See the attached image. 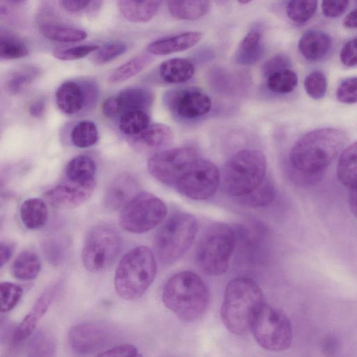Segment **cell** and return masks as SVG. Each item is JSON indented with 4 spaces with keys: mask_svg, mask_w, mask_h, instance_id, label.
Segmentation results:
<instances>
[{
    "mask_svg": "<svg viewBox=\"0 0 357 357\" xmlns=\"http://www.w3.org/2000/svg\"><path fill=\"white\" fill-rule=\"evenodd\" d=\"M43 250L48 261L54 265L61 264L66 256V245L60 239L50 238L43 245Z\"/></svg>",
    "mask_w": 357,
    "mask_h": 357,
    "instance_id": "cell-45",
    "label": "cell"
},
{
    "mask_svg": "<svg viewBox=\"0 0 357 357\" xmlns=\"http://www.w3.org/2000/svg\"><path fill=\"white\" fill-rule=\"evenodd\" d=\"M22 296V289L17 284L9 282L0 284V310L6 312L14 308Z\"/></svg>",
    "mask_w": 357,
    "mask_h": 357,
    "instance_id": "cell-42",
    "label": "cell"
},
{
    "mask_svg": "<svg viewBox=\"0 0 357 357\" xmlns=\"http://www.w3.org/2000/svg\"><path fill=\"white\" fill-rule=\"evenodd\" d=\"M264 52L261 31L252 29L241 40L236 52V61L241 65H252L262 57Z\"/></svg>",
    "mask_w": 357,
    "mask_h": 357,
    "instance_id": "cell-24",
    "label": "cell"
},
{
    "mask_svg": "<svg viewBox=\"0 0 357 357\" xmlns=\"http://www.w3.org/2000/svg\"><path fill=\"white\" fill-rule=\"evenodd\" d=\"M149 121L146 111L130 110L120 116L119 127L121 132L129 137L139 134L146 128L150 125Z\"/></svg>",
    "mask_w": 357,
    "mask_h": 357,
    "instance_id": "cell-34",
    "label": "cell"
},
{
    "mask_svg": "<svg viewBox=\"0 0 357 357\" xmlns=\"http://www.w3.org/2000/svg\"><path fill=\"white\" fill-rule=\"evenodd\" d=\"M102 112L109 118L119 116L118 104L115 96L105 99L102 105Z\"/></svg>",
    "mask_w": 357,
    "mask_h": 357,
    "instance_id": "cell-52",
    "label": "cell"
},
{
    "mask_svg": "<svg viewBox=\"0 0 357 357\" xmlns=\"http://www.w3.org/2000/svg\"><path fill=\"white\" fill-rule=\"evenodd\" d=\"M264 305V294L253 280L234 278L225 288L220 311L222 322L230 333L243 335L251 328Z\"/></svg>",
    "mask_w": 357,
    "mask_h": 357,
    "instance_id": "cell-2",
    "label": "cell"
},
{
    "mask_svg": "<svg viewBox=\"0 0 357 357\" xmlns=\"http://www.w3.org/2000/svg\"><path fill=\"white\" fill-rule=\"evenodd\" d=\"M99 47L97 45H80L70 47L58 48L54 50L53 56L61 61L77 60L96 52Z\"/></svg>",
    "mask_w": 357,
    "mask_h": 357,
    "instance_id": "cell-44",
    "label": "cell"
},
{
    "mask_svg": "<svg viewBox=\"0 0 357 357\" xmlns=\"http://www.w3.org/2000/svg\"><path fill=\"white\" fill-rule=\"evenodd\" d=\"M46 103L43 99H39L32 102L29 106V114L36 118L42 116L45 111Z\"/></svg>",
    "mask_w": 357,
    "mask_h": 357,
    "instance_id": "cell-54",
    "label": "cell"
},
{
    "mask_svg": "<svg viewBox=\"0 0 357 357\" xmlns=\"http://www.w3.org/2000/svg\"><path fill=\"white\" fill-rule=\"evenodd\" d=\"M198 158L197 151L192 147L164 149L149 158L147 169L157 181L174 187L181 176Z\"/></svg>",
    "mask_w": 357,
    "mask_h": 357,
    "instance_id": "cell-11",
    "label": "cell"
},
{
    "mask_svg": "<svg viewBox=\"0 0 357 357\" xmlns=\"http://www.w3.org/2000/svg\"><path fill=\"white\" fill-rule=\"evenodd\" d=\"M348 140L336 128H322L303 135L293 146L289 162L297 171L316 174L325 170L341 153Z\"/></svg>",
    "mask_w": 357,
    "mask_h": 357,
    "instance_id": "cell-1",
    "label": "cell"
},
{
    "mask_svg": "<svg viewBox=\"0 0 357 357\" xmlns=\"http://www.w3.org/2000/svg\"><path fill=\"white\" fill-rule=\"evenodd\" d=\"M114 337L113 328L102 322H84L73 326L68 333V342L75 353L87 355L100 351Z\"/></svg>",
    "mask_w": 357,
    "mask_h": 357,
    "instance_id": "cell-14",
    "label": "cell"
},
{
    "mask_svg": "<svg viewBox=\"0 0 357 357\" xmlns=\"http://www.w3.org/2000/svg\"><path fill=\"white\" fill-rule=\"evenodd\" d=\"M73 144L77 148L86 149L93 146L98 140L99 133L96 125L91 121H82L77 123L70 133Z\"/></svg>",
    "mask_w": 357,
    "mask_h": 357,
    "instance_id": "cell-36",
    "label": "cell"
},
{
    "mask_svg": "<svg viewBox=\"0 0 357 357\" xmlns=\"http://www.w3.org/2000/svg\"><path fill=\"white\" fill-rule=\"evenodd\" d=\"M236 241V230L230 225H211L202 236L196 250L195 261L200 271L210 276L227 272Z\"/></svg>",
    "mask_w": 357,
    "mask_h": 357,
    "instance_id": "cell-6",
    "label": "cell"
},
{
    "mask_svg": "<svg viewBox=\"0 0 357 357\" xmlns=\"http://www.w3.org/2000/svg\"><path fill=\"white\" fill-rule=\"evenodd\" d=\"M332 46L331 36L319 30L305 32L298 41V50L303 56L310 61L324 58Z\"/></svg>",
    "mask_w": 357,
    "mask_h": 357,
    "instance_id": "cell-21",
    "label": "cell"
},
{
    "mask_svg": "<svg viewBox=\"0 0 357 357\" xmlns=\"http://www.w3.org/2000/svg\"><path fill=\"white\" fill-rule=\"evenodd\" d=\"M349 206L351 211L357 218V187L350 189Z\"/></svg>",
    "mask_w": 357,
    "mask_h": 357,
    "instance_id": "cell-57",
    "label": "cell"
},
{
    "mask_svg": "<svg viewBox=\"0 0 357 357\" xmlns=\"http://www.w3.org/2000/svg\"><path fill=\"white\" fill-rule=\"evenodd\" d=\"M13 251V245L6 242H1L0 245V264L1 267L8 262Z\"/></svg>",
    "mask_w": 357,
    "mask_h": 357,
    "instance_id": "cell-55",
    "label": "cell"
},
{
    "mask_svg": "<svg viewBox=\"0 0 357 357\" xmlns=\"http://www.w3.org/2000/svg\"><path fill=\"white\" fill-rule=\"evenodd\" d=\"M98 356H137L138 350L132 344H123L113 347L97 354Z\"/></svg>",
    "mask_w": 357,
    "mask_h": 357,
    "instance_id": "cell-50",
    "label": "cell"
},
{
    "mask_svg": "<svg viewBox=\"0 0 357 357\" xmlns=\"http://www.w3.org/2000/svg\"><path fill=\"white\" fill-rule=\"evenodd\" d=\"M240 3H242V4H246V3H248L250 1H251L252 0H237Z\"/></svg>",
    "mask_w": 357,
    "mask_h": 357,
    "instance_id": "cell-59",
    "label": "cell"
},
{
    "mask_svg": "<svg viewBox=\"0 0 357 357\" xmlns=\"http://www.w3.org/2000/svg\"><path fill=\"white\" fill-rule=\"evenodd\" d=\"M317 2V0H289L286 8L287 15L295 23H305L314 16Z\"/></svg>",
    "mask_w": 357,
    "mask_h": 357,
    "instance_id": "cell-39",
    "label": "cell"
},
{
    "mask_svg": "<svg viewBox=\"0 0 357 357\" xmlns=\"http://www.w3.org/2000/svg\"><path fill=\"white\" fill-rule=\"evenodd\" d=\"M59 284L55 283L47 287L37 298L29 312L15 329L13 342L19 344L26 340L33 333L40 319L46 313L59 290Z\"/></svg>",
    "mask_w": 357,
    "mask_h": 357,
    "instance_id": "cell-18",
    "label": "cell"
},
{
    "mask_svg": "<svg viewBox=\"0 0 357 357\" xmlns=\"http://www.w3.org/2000/svg\"><path fill=\"white\" fill-rule=\"evenodd\" d=\"M162 298L165 307L178 318L192 321L205 312L209 294L205 282L199 275L185 271L174 274L167 281Z\"/></svg>",
    "mask_w": 357,
    "mask_h": 357,
    "instance_id": "cell-3",
    "label": "cell"
},
{
    "mask_svg": "<svg viewBox=\"0 0 357 357\" xmlns=\"http://www.w3.org/2000/svg\"><path fill=\"white\" fill-rule=\"evenodd\" d=\"M266 84L268 89L274 93H289L296 87L298 77L294 70L285 68L268 75Z\"/></svg>",
    "mask_w": 357,
    "mask_h": 357,
    "instance_id": "cell-37",
    "label": "cell"
},
{
    "mask_svg": "<svg viewBox=\"0 0 357 357\" xmlns=\"http://www.w3.org/2000/svg\"><path fill=\"white\" fill-rule=\"evenodd\" d=\"M356 1H357V0H356Z\"/></svg>",
    "mask_w": 357,
    "mask_h": 357,
    "instance_id": "cell-60",
    "label": "cell"
},
{
    "mask_svg": "<svg viewBox=\"0 0 357 357\" xmlns=\"http://www.w3.org/2000/svg\"><path fill=\"white\" fill-rule=\"evenodd\" d=\"M94 0H61L63 8L71 13L79 12L87 8Z\"/></svg>",
    "mask_w": 357,
    "mask_h": 357,
    "instance_id": "cell-51",
    "label": "cell"
},
{
    "mask_svg": "<svg viewBox=\"0 0 357 357\" xmlns=\"http://www.w3.org/2000/svg\"><path fill=\"white\" fill-rule=\"evenodd\" d=\"M115 98L117 101L119 117L124 112L142 109L147 111L153 102V94L144 87H129L121 91Z\"/></svg>",
    "mask_w": 357,
    "mask_h": 357,
    "instance_id": "cell-23",
    "label": "cell"
},
{
    "mask_svg": "<svg viewBox=\"0 0 357 357\" xmlns=\"http://www.w3.org/2000/svg\"><path fill=\"white\" fill-rule=\"evenodd\" d=\"M337 176L345 187H357V142L349 145L340 153L337 164Z\"/></svg>",
    "mask_w": 357,
    "mask_h": 357,
    "instance_id": "cell-25",
    "label": "cell"
},
{
    "mask_svg": "<svg viewBox=\"0 0 357 357\" xmlns=\"http://www.w3.org/2000/svg\"><path fill=\"white\" fill-rule=\"evenodd\" d=\"M304 88L312 98H323L327 90V79L324 73L320 70L311 72L305 79Z\"/></svg>",
    "mask_w": 357,
    "mask_h": 357,
    "instance_id": "cell-43",
    "label": "cell"
},
{
    "mask_svg": "<svg viewBox=\"0 0 357 357\" xmlns=\"http://www.w3.org/2000/svg\"><path fill=\"white\" fill-rule=\"evenodd\" d=\"M95 178L87 181L68 179L44 193L46 201L57 209H72L86 202L96 188Z\"/></svg>",
    "mask_w": 357,
    "mask_h": 357,
    "instance_id": "cell-15",
    "label": "cell"
},
{
    "mask_svg": "<svg viewBox=\"0 0 357 357\" xmlns=\"http://www.w3.org/2000/svg\"><path fill=\"white\" fill-rule=\"evenodd\" d=\"M169 108L183 119H195L206 115L211 109V98L197 89H187L166 97Z\"/></svg>",
    "mask_w": 357,
    "mask_h": 357,
    "instance_id": "cell-16",
    "label": "cell"
},
{
    "mask_svg": "<svg viewBox=\"0 0 357 357\" xmlns=\"http://www.w3.org/2000/svg\"><path fill=\"white\" fill-rule=\"evenodd\" d=\"M98 93V85L93 79L67 80L56 90V103L63 113L74 115L91 108L96 104Z\"/></svg>",
    "mask_w": 357,
    "mask_h": 357,
    "instance_id": "cell-13",
    "label": "cell"
},
{
    "mask_svg": "<svg viewBox=\"0 0 357 357\" xmlns=\"http://www.w3.org/2000/svg\"><path fill=\"white\" fill-rule=\"evenodd\" d=\"M202 38L199 31H187L165 37L151 43L147 51L154 55H167L190 49L197 44Z\"/></svg>",
    "mask_w": 357,
    "mask_h": 357,
    "instance_id": "cell-20",
    "label": "cell"
},
{
    "mask_svg": "<svg viewBox=\"0 0 357 357\" xmlns=\"http://www.w3.org/2000/svg\"><path fill=\"white\" fill-rule=\"evenodd\" d=\"M291 61L289 57L283 54H276L268 59L262 67V73L265 77L282 69L289 68Z\"/></svg>",
    "mask_w": 357,
    "mask_h": 357,
    "instance_id": "cell-47",
    "label": "cell"
},
{
    "mask_svg": "<svg viewBox=\"0 0 357 357\" xmlns=\"http://www.w3.org/2000/svg\"><path fill=\"white\" fill-rule=\"evenodd\" d=\"M96 166L92 158L79 155L72 158L66 165L65 174L73 181H87L94 178Z\"/></svg>",
    "mask_w": 357,
    "mask_h": 357,
    "instance_id": "cell-32",
    "label": "cell"
},
{
    "mask_svg": "<svg viewBox=\"0 0 357 357\" xmlns=\"http://www.w3.org/2000/svg\"><path fill=\"white\" fill-rule=\"evenodd\" d=\"M20 218L24 225L29 229L43 227L48 220V208L40 198H29L20 207Z\"/></svg>",
    "mask_w": 357,
    "mask_h": 357,
    "instance_id": "cell-27",
    "label": "cell"
},
{
    "mask_svg": "<svg viewBox=\"0 0 357 357\" xmlns=\"http://www.w3.org/2000/svg\"><path fill=\"white\" fill-rule=\"evenodd\" d=\"M220 183V173L211 161L198 158L181 176L175 188L193 200H206L216 192Z\"/></svg>",
    "mask_w": 357,
    "mask_h": 357,
    "instance_id": "cell-12",
    "label": "cell"
},
{
    "mask_svg": "<svg viewBox=\"0 0 357 357\" xmlns=\"http://www.w3.org/2000/svg\"><path fill=\"white\" fill-rule=\"evenodd\" d=\"M338 340L333 336H328L324 339L321 347L323 351L327 355H332L338 348Z\"/></svg>",
    "mask_w": 357,
    "mask_h": 357,
    "instance_id": "cell-53",
    "label": "cell"
},
{
    "mask_svg": "<svg viewBox=\"0 0 357 357\" xmlns=\"http://www.w3.org/2000/svg\"><path fill=\"white\" fill-rule=\"evenodd\" d=\"M343 24L349 29H357V8L347 15L344 19Z\"/></svg>",
    "mask_w": 357,
    "mask_h": 357,
    "instance_id": "cell-56",
    "label": "cell"
},
{
    "mask_svg": "<svg viewBox=\"0 0 357 357\" xmlns=\"http://www.w3.org/2000/svg\"><path fill=\"white\" fill-rule=\"evenodd\" d=\"M169 13L176 19L195 20L205 15L209 0H167Z\"/></svg>",
    "mask_w": 357,
    "mask_h": 357,
    "instance_id": "cell-28",
    "label": "cell"
},
{
    "mask_svg": "<svg viewBox=\"0 0 357 357\" xmlns=\"http://www.w3.org/2000/svg\"><path fill=\"white\" fill-rule=\"evenodd\" d=\"M349 0H322L323 14L330 18L342 15L347 8Z\"/></svg>",
    "mask_w": 357,
    "mask_h": 357,
    "instance_id": "cell-48",
    "label": "cell"
},
{
    "mask_svg": "<svg viewBox=\"0 0 357 357\" xmlns=\"http://www.w3.org/2000/svg\"><path fill=\"white\" fill-rule=\"evenodd\" d=\"M138 192V183L130 174H119L110 182L105 190V206L111 211H121Z\"/></svg>",
    "mask_w": 357,
    "mask_h": 357,
    "instance_id": "cell-19",
    "label": "cell"
},
{
    "mask_svg": "<svg viewBox=\"0 0 357 357\" xmlns=\"http://www.w3.org/2000/svg\"><path fill=\"white\" fill-rule=\"evenodd\" d=\"M197 230V221L191 214H172L154 238V250L159 261L165 265L177 261L190 247Z\"/></svg>",
    "mask_w": 357,
    "mask_h": 357,
    "instance_id": "cell-7",
    "label": "cell"
},
{
    "mask_svg": "<svg viewBox=\"0 0 357 357\" xmlns=\"http://www.w3.org/2000/svg\"><path fill=\"white\" fill-rule=\"evenodd\" d=\"M336 98L340 102H357V77H349L340 84L336 91Z\"/></svg>",
    "mask_w": 357,
    "mask_h": 357,
    "instance_id": "cell-46",
    "label": "cell"
},
{
    "mask_svg": "<svg viewBox=\"0 0 357 357\" xmlns=\"http://www.w3.org/2000/svg\"><path fill=\"white\" fill-rule=\"evenodd\" d=\"M55 344L53 337L47 332L40 331L31 339L28 351L31 356H49L53 354Z\"/></svg>",
    "mask_w": 357,
    "mask_h": 357,
    "instance_id": "cell-40",
    "label": "cell"
},
{
    "mask_svg": "<svg viewBox=\"0 0 357 357\" xmlns=\"http://www.w3.org/2000/svg\"><path fill=\"white\" fill-rule=\"evenodd\" d=\"M121 248V239L114 229L105 225L93 226L85 237L82 264L89 271H102L115 261Z\"/></svg>",
    "mask_w": 357,
    "mask_h": 357,
    "instance_id": "cell-10",
    "label": "cell"
},
{
    "mask_svg": "<svg viewBox=\"0 0 357 357\" xmlns=\"http://www.w3.org/2000/svg\"><path fill=\"white\" fill-rule=\"evenodd\" d=\"M250 330L257 344L271 351H283L292 343L291 322L280 310L264 305L255 319Z\"/></svg>",
    "mask_w": 357,
    "mask_h": 357,
    "instance_id": "cell-8",
    "label": "cell"
},
{
    "mask_svg": "<svg viewBox=\"0 0 357 357\" xmlns=\"http://www.w3.org/2000/svg\"><path fill=\"white\" fill-rule=\"evenodd\" d=\"M167 213V206L160 198L140 192L121 211L119 224L127 231L142 234L156 227Z\"/></svg>",
    "mask_w": 357,
    "mask_h": 357,
    "instance_id": "cell-9",
    "label": "cell"
},
{
    "mask_svg": "<svg viewBox=\"0 0 357 357\" xmlns=\"http://www.w3.org/2000/svg\"><path fill=\"white\" fill-rule=\"evenodd\" d=\"M6 1L10 3H20L25 0H6Z\"/></svg>",
    "mask_w": 357,
    "mask_h": 357,
    "instance_id": "cell-58",
    "label": "cell"
},
{
    "mask_svg": "<svg viewBox=\"0 0 357 357\" xmlns=\"http://www.w3.org/2000/svg\"><path fill=\"white\" fill-rule=\"evenodd\" d=\"M174 141L172 130L167 125L154 123L149 125L139 134L129 137L128 142L136 151L143 153L164 150Z\"/></svg>",
    "mask_w": 357,
    "mask_h": 357,
    "instance_id": "cell-17",
    "label": "cell"
},
{
    "mask_svg": "<svg viewBox=\"0 0 357 357\" xmlns=\"http://www.w3.org/2000/svg\"><path fill=\"white\" fill-rule=\"evenodd\" d=\"M40 268L41 263L37 254L25 250L15 259L12 265V273L17 279L29 281L38 276Z\"/></svg>",
    "mask_w": 357,
    "mask_h": 357,
    "instance_id": "cell-30",
    "label": "cell"
},
{
    "mask_svg": "<svg viewBox=\"0 0 357 357\" xmlns=\"http://www.w3.org/2000/svg\"><path fill=\"white\" fill-rule=\"evenodd\" d=\"M266 160L256 149H244L234 154L220 174L222 191L233 197H241L257 188L264 181Z\"/></svg>",
    "mask_w": 357,
    "mask_h": 357,
    "instance_id": "cell-5",
    "label": "cell"
},
{
    "mask_svg": "<svg viewBox=\"0 0 357 357\" xmlns=\"http://www.w3.org/2000/svg\"><path fill=\"white\" fill-rule=\"evenodd\" d=\"M152 61L149 54L136 56L116 68L109 76L111 83H120L135 76L142 71Z\"/></svg>",
    "mask_w": 357,
    "mask_h": 357,
    "instance_id": "cell-33",
    "label": "cell"
},
{
    "mask_svg": "<svg viewBox=\"0 0 357 357\" xmlns=\"http://www.w3.org/2000/svg\"><path fill=\"white\" fill-rule=\"evenodd\" d=\"M275 197V190L272 182L265 180L255 190L239 197L241 203L250 207H263L270 204Z\"/></svg>",
    "mask_w": 357,
    "mask_h": 357,
    "instance_id": "cell-38",
    "label": "cell"
},
{
    "mask_svg": "<svg viewBox=\"0 0 357 357\" xmlns=\"http://www.w3.org/2000/svg\"><path fill=\"white\" fill-rule=\"evenodd\" d=\"M29 50L26 45L17 36L1 30L0 57L5 60H13L26 56Z\"/></svg>",
    "mask_w": 357,
    "mask_h": 357,
    "instance_id": "cell-35",
    "label": "cell"
},
{
    "mask_svg": "<svg viewBox=\"0 0 357 357\" xmlns=\"http://www.w3.org/2000/svg\"><path fill=\"white\" fill-rule=\"evenodd\" d=\"M156 273L155 257L149 248L140 245L131 249L121 259L115 271L116 294L127 301L139 298L153 283Z\"/></svg>",
    "mask_w": 357,
    "mask_h": 357,
    "instance_id": "cell-4",
    "label": "cell"
},
{
    "mask_svg": "<svg viewBox=\"0 0 357 357\" xmlns=\"http://www.w3.org/2000/svg\"><path fill=\"white\" fill-rule=\"evenodd\" d=\"M340 59L345 66H357V38L349 40L342 47L340 52Z\"/></svg>",
    "mask_w": 357,
    "mask_h": 357,
    "instance_id": "cell-49",
    "label": "cell"
},
{
    "mask_svg": "<svg viewBox=\"0 0 357 357\" xmlns=\"http://www.w3.org/2000/svg\"><path fill=\"white\" fill-rule=\"evenodd\" d=\"M163 0H117L118 8L127 20L144 23L151 20L158 13Z\"/></svg>",
    "mask_w": 357,
    "mask_h": 357,
    "instance_id": "cell-22",
    "label": "cell"
},
{
    "mask_svg": "<svg viewBox=\"0 0 357 357\" xmlns=\"http://www.w3.org/2000/svg\"><path fill=\"white\" fill-rule=\"evenodd\" d=\"M40 75V69L24 65L12 70L6 77L5 87L10 94H17L30 86Z\"/></svg>",
    "mask_w": 357,
    "mask_h": 357,
    "instance_id": "cell-29",
    "label": "cell"
},
{
    "mask_svg": "<svg viewBox=\"0 0 357 357\" xmlns=\"http://www.w3.org/2000/svg\"><path fill=\"white\" fill-rule=\"evenodd\" d=\"M195 73L194 64L188 59L173 58L162 62L159 68L160 77L170 84L183 83Z\"/></svg>",
    "mask_w": 357,
    "mask_h": 357,
    "instance_id": "cell-26",
    "label": "cell"
},
{
    "mask_svg": "<svg viewBox=\"0 0 357 357\" xmlns=\"http://www.w3.org/2000/svg\"><path fill=\"white\" fill-rule=\"evenodd\" d=\"M40 32L44 38L60 43L79 42L87 37V33L82 29L55 24H43Z\"/></svg>",
    "mask_w": 357,
    "mask_h": 357,
    "instance_id": "cell-31",
    "label": "cell"
},
{
    "mask_svg": "<svg viewBox=\"0 0 357 357\" xmlns=\"http://www.w3.org/2000/svg\"><path fill=\"white\" fill-rule=\"evenodd\" d=\"M127 45L123 42L114 41L103 45L95 52L93 61L98 65L109 63L127 51Z\"/></svg>",
    "mask_w": 357,
    "mask_h": 357,
    "instance_id": "cell-41",
    "label": "cell"
}]
</instances>
